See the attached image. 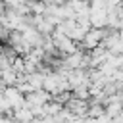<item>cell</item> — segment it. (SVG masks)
Returning <instances> with one entry per match:
<instances>
[{"mask_svg":"<svg viewBox=\"0 0 123 123\" xmlns=\"http://www.w3.org/2000/svg\"><path fill=\"white\" fill-rule=\"evenodd\" d=\"M6 4H8L10 8H13V10H19V8L25 4V0H6Z\"/></svg>","mask_w":123,"mask_h":123,"instance_id":"cell-1","label":"cell"}]
</instances>
